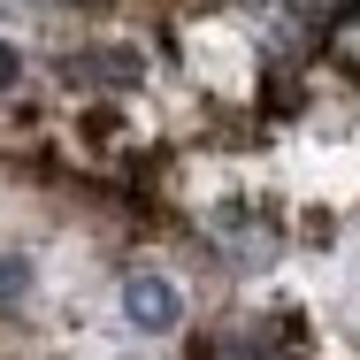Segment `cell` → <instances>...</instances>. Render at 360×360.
I'll list each match as a JSON object with an SVG mask.
<instances>
[{
  "label": "cell",
  "instance_id": "7a4b0ae2",
  "mask_svg": "<svg viewBox=\"0 0 360 360\" xmlns=\"http://www.w3.org/2000/svg\"><path fill=\"white\" fill-rule=\"evenodd\" d=\"M23 291H31V261L23 253H0V307H15Z\"/></svg>",
  "mask_w": 360,
  "mask_h": 360
},
{
  "label": "cell",
  "instance_id": "6da1fadb",
  "mask_svg": "<svg viewBox=\"0 0 360 360\" xmlns=\"http://www.w3.org/2000/svg\"><path fill=\"white\" fill-rule=\"evenodd\" d=\"M123 322L146 330V338H169L184 322V291L169 284V276H153V269H131L123 276Z\"/></svg>",
  "mask_w": 360,
  "mask_h": 360
},
{
  "label": "cell",
  "instance_id": "3957f363",
  "mask_svg": "<svg viewBox=\"0 0 360 360\" xmlns=\"http://www.w3.org/2000/svg\"><path fill=\"white\" fill-rule=\"evenodd\" d=\"M23 77V62H15V46H0V84H15Z\"/></svg>",
  "mask_w": 360,
  "mask_h": 360
}]
</instances>
